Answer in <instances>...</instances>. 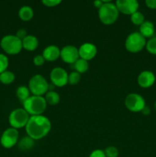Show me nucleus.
Returning <instances> with one entry per match:
<instances>
[{
  "mask_svg": "<svg viewBox=\"0 0 156 157\" xmlns=\"http://www.w3.org/2000/svg\"><path fill=\"white\" fill-rule=\"evenodd\" d=\"M29 118V114L24 108H17L9 114V122L12 128L19 129L25 127Z\"/></svg>",
  "mask_w": 156,
  "mask_h": 157,
  "instance_id": "0eeeda50",
  "label": "nucleus"
},
{
  "mask_svg": "<svg viewBox=\"0 0 156 157\" xmlns=\"http://www.w3.org/2000/svg\"><path fill=\"white\" fill-rule=\"evenodd\" d=\"M30 93L29 88L25 86H20L16 90L17 97L22 103H24L30 97Z\"/></svg>",
  "mask_w": 156,
  "mask_h": 157,
  "instance_id": "4be33fe9",
  "label": "nucleus"
},
{
  "mask_svg": "<svg viewBox=\"0 0 156 157\" xmlns=\"http://www.w3.org/2000/svg\"><path fill=\"white\" fill-rule=\"evenodd\" d=\"M22 48L26 51H35L38 46V40L35 36L32 35H27L22 40Z\"/></svg>",
  "mask_w": 156,
  "mask_h": 157,
  "instance_id": "dca6fc26",
  "label": "nucleus"
},
{
  "mask_svg": "<svg viewBox=\"0 0 156 157\" xmlns=\"http://www.w3.org/2000/svg\"><path fill=\"white\" fill-rule=\"evenodd\" d=\"M35 140L31 138L30 136H25L22 138L21 140L18 142V147L22 151H28L29 150H32L35 146Z\"/></svg>",
  "mask_w": 156,
  "mask_h": 157,
  "instance_id": "a211bd4d",
  "label": "nucleus"
},
{
  "mask_svg": "<svg viewBox=\"0 0 156 157\" xmlns=\"http://www.w3.org/2000/svg\"><path fill=\"white\" fill-rule=\"evenodd\" d=\"M93 4H94V6L96 8H98V9H100L101 7H102V5L104 4L103 1L102 0H96V1L93 2Z\"/></svg>",
  "mask_w": 156,
  "mask_h": 157,
  "instance_id": "72a5a7b5",
  "label": "nucleus"
},
{
  "mask_svg": "<svg viewBox=\"0 0 156 157\" xmlns=\"http://www.w3.org/2000/svg\"><path fill=\"white\" fill-rule=\"evenodd\" d=\"M80 81V74L76 71H73L68 75V83L72 85L78 84Z\"/></svg>",
  "mask_w": 156,
  "mask_h": 157,
  "instance_id": "a878e982",
  "label": "nucleus"
},
{
  "mask_svg": "<svg viewBox=\"0 0 156 157\" xmlns=\"http://www.w3.org/2000/svg\"><path fill=\"white\" fill-rule=\"evenodd\" d=\"M60 57L65 63L73 64L79 59V51L77 48L73 45L64 46L61 50Z\"/></svg>",
  "mask_w": 156,
  "mask_h": 157,
  "instance_id": "9b49d317",
  "label": "nucleus"
},
{
  "mask_svg": "<svg viewBox=\"0 0 156 157\" xmlns=\"http://www.w3.org/2000/svg\"><path fill=\"white\" fill-rule=\"evenodd\" d=\"M16 35L19 39H21V41H22V40L27 36V32H26V30L24 29H21L17 32L16 35Z\"/></svg>",
  "mask_w": 156,
  "mask_h": 157,
  "instance_id": "2f4dec72",
  "label": "nucleus"
},
{
  "mask_svg": "<svg viewBox=\"0 0 156 157\" xmlns=\"http://www.w3.org/2000/svg\"><path fill=\"white\" fill-rule=\"evenodd\" d=\"M146 45V40L140 32H132L127 37L125 42V47L127 51L132 53L141 52Z\"/></svg>",
  "mask_w": 156,
  "mask_h": 157,
  "instance_id": "39448f33",
  "label": "nucleus"
},
{
  "mask_svg": "<svg viewBox=\"0 0 156 157\" xmlns=\"http://www.w3.org/2000/svg\"><path fill=\"white\" fill-rule=\"evenodd\" d=\"M125 105L130 111L139 112L145 107V101L140 94L132 93L125 98Z\"/></svg>",
  "mask_w": 156,
  "mask_h": 157,
  "instance_id": "6e6552de",
  "label": "nucleus"
},
{
  "mask_svg": "<svg viewBox=\"0 0 156 157\" xmlns=\"http://www.w3.org/2000/svg\"><path fill=\"white\" fill-rule=\"evenodd\" d=\"M18 140V131L17 129L8 128L3 132L0 139L2 146L4 148L10 149L17 144Z\"/></svg>",
  "mask_w": 156,
  "mask_h": 157,
  "instance_id": "1a4fd4ad",
  "label": "nucleus"
},
{
  "mask_svg": "<svg viewBox=\"0 0 156 157\" xmlns=\"http://www.w3.org/2000/svg\"><path fill=\"white\" fill-rule=\"evenodd\" d=\"M61 55L59 48L56 45H49L43 51L42 56L44 60L47 61H54L58 59Z\"/></svg>",
  "mask_w": 156,
  "mask_h": 157,
  "instance_id": "2eb2a0df",
  "label": "nucleus"
},
{
  "mask_svg": "<svg viewBox=\"0 0 156 157\" xmlns=\"http://www.w3.org/2000/svg\"><path fill=\"white\" fill-rule=\"evenodd\" d=\"M15 76L14 73L12 71L6 70V71L2 72L0 74V82H2L4 84H9L12 83L15 80Z\"/></svg>",
  "mask_w": 156,
  "mask_h": 157,
  "instance_id": "5701e85b",
  "label": "nucleus"
},
{
  "mask_svg": "<svg viewBox=\"0 0 156 157\" xmlns=\"http://www.w3.org/2000/svg\"><path fill=\"white\" fill-rule=\"evenodd\" d=\"M142 113H143L144 115H148L150 113V112H151V110H150V108L148 107H147L146 105L145 106V107H144L143 109L142 110Z\"/></svg>",
  "mask_w": 156,
  "mask_h": 157,
  "instance_id": "f704fd0d",
  "label": "nucleus"
},
{
  "mask_svg": "<svg viewBox=\"0 0 156 157\" xmlns=\"http://www.w3.org/2000/svg\"><path fill=\"white\" fill-rule=\"evenodd\" d=\"M147 51L152 55H156V37L151 38L146 42Z\"/></svg>",
  "mask_w": 156,
  "mask_h": 157,
  "instance_id": "393cba45",
  "label": "nucleus"
},
{
  "mask_svg": "<svg viewBox=\"0 0 156 157\" xmlns=\"http://www.w3.org/2000/svg\"><path fill=\"white\" fill-rule=\"evenodd\" d=\"M28 88L33 95L42 97L48 90L49 84L42 75H35L29 81Z\"/></svg>",
  "mask_w": 156,
  "mask_h": 157,
  "instance_id": "423d86ee",
  "label": "nucleus"
},
{
  "mask_svg": "<svg viewBox=\"0 0 156 157\" xmlns=\"http://www.w3.org/2000/svg\"><path fill=\"white\" fill-rule=\"evenodd\" d=\"M9 66V58L6 55L0 54V74L6 71Z\"/></svg>",
  "mask_w": 156,
  "mask_h": 157,
  "instance_id": "bb28decb",
  "label": "nucleus"
},
{
  "mask_svg": "<svg viewBox=\"0 0 156 157\" xmlns=\"http://www.w3.org/2000/svg\"><path fill=\"white\" fill-rule=\"evenodd\" d=\"M44 99L47 104L50 105H57L60 101V95L54 90H50L46 93Z\"/></svg>",
  "mask_w": 156,
  "mask_h": 157,
  "instance_id": "412c9836",
  "label": "nucleus"
},
{
  "mask_svg": "<svg viewBox=\"0 0 156 157\" xmlns=\"http://www.w3.org/2000/svg\"><path fill=\"white\" fill-rule=\"evenodd\" d=\"M51 128L49 119L43 115L31 116L25 126L26 133L35 140L42 139L47 136Z\"/></svg>",
  "mask_w": 156,
  "mask_h": 157,
  "instance_id": "f257e3e1",
  "label": "nucleus"
},
{
  "mask_svg": "<svg viewBox=\"0 0 156 157\" xmlns=\"http://www.w3.org/2000/svg\"><path fill=\"white\" fill-rule=\"evenodd\" d=\"M145 4L149 9H156V0H146Z\"/></svg>",
  "mask_w": 156,
  "mask_h": 157,
  "instance_id": "473e14b6",
  "label": "nucleus"
},
{
  "mask_svg": "<svg viewBox=\"0 0 156 157\" xmlns=\"http://www.w3.org/2000/svg\"><path fill=\"white\" fill-rule=\"evenodd\" d=\"M89 157H106V156L104 151L102 150H95L90 153Z\"/></svg>",
  "mask_w": 156,
  "mask_h": 157,
  "instance_id": "7c9ffc66",
  "label": "nucleus"
},
{
  "mask_svg": "<svg viewBox=\"0 0 156 157\" xmlns=\"http://www.w3.org/2000/svg\"><path fill=\"white\" fill-rule=\"evenodd\" d=\"M61 2V0H43L42 3L47 7H54Z\"/></svg>",
  "mask_w": 156,
  "mask_h": 157,
  "instance_id": "c85d7f7f",
  "label": "nucleus"
},
{
  "mask_svg": "<svg viewBox=\"0 0 156 157\" xmlns=\"http://www.w3.org/2000/svg\"><path fill=\"white\" fill-rule=\"evenodd\" d=\"M80 58L86 61L92 60L97 53V48L95 44L92 43H84L78 49Z\"/></svg>",
  "mask_w": 156,
  "mask_h": 157,
  "instance_id": "ddd939ff",
  "label": "nucleus"
},
{
  "mask_svg": "<svg viewBox=\"0 0 156 157\" xmlns=\"http://www.w3.org/2000/svg\"><path fill=\"white\" fill-rule=\"evenodd\" d=\"M154 109H155V110H156V101H155V102H154Z\"/></svg>",
  "mask_w": 156,
  "mask_h": 157,
  "instance_id": "c9c22d12",
  "label": "nucleus"
},
{
  "mask_svg": "<svg viewBox=\"0 0 156 157\" xmlns=\"http://www.w3.org/2000/svg\"><path fill=\"white\" fill-rule=\"evenodd\" d=\"M1 47L9 55H17L23 48L22 41L16 35H8L2 38Z\"/></svg>",
  "mask_w": 156,
  "mask_h": 157,
  "instance_id": "20e7f679",
  "label": "nucleus"
},
{
  "mask_svg": "<svg viewBox=\"0 0 156 157\" xmlns=\"http://www.w3.org/2000/svg\"><path fill=\"white\" fill-rule=\"evenodd\" d=\"M137 81L140 87L143 88H148L154 84L155 81V76L153 72L150 71H144L139 74Z\"/></svg>",
  "mask_w": 156,
  "mask_h": 157,
  "instance_id": "4468645a",
  "label": "nucleus"
},
{
  "mask_svg": "<svg viewBox=\"0 0 156 157\" xmlns=\"http://www.w3.org/2000/svg\"><path fill=\"white\" fill-rule=\"evenodd\" d=\"M44 61H45V60H44V57L41 55H37V56H35L33 59L34 64H35L36 66L43 65L44 63Z\"/></svg>",
  "mask_w": 156,
  "mask_h": 157,
  "instance_id": "c756f323",
  "label": "nucleus"
},
{
  "mask_svg": "<svg viewBox=\"0 0 156 157\" xmlns=\"http://www.w3.org/2000/svg\"><path fill=\"white\" fill-rule=\"evenodd\" d=\"M104 153L106 157H118L119 156V151L115 147H106L104 150Z\"/></svg>",
  "mask_w": 156,
  "mask_h": 157,
  "instance_id": "cd10ccee",
  "label": "nucleus"
},
{
  "mask_svg": "<svg viewBox=\"0 0 156 157\" xmlns=\"http://www.w3.org/2000/svg\"><path fill=\"white\" fill-rule=\"evenodd\" d=\"M131 21L136 25H141L145 21V17L142 12L137 11L131 15Z\"/></svg>",
  "mask_w": 156,
  "mask_h": 157,
  "instance_id": "b1692460",
  "label": "nucleus"
},
{
  "mask_svg": "<svg viewBox=\"0 0 156 157\" xmlns=\"http://www.w3.org/2000/svg\"><path fill=\"white\" fill-rule=\"evenodd\" d=\"M104 4L99 9V20L104 25H112L119 17V10L116 4L110 1H103Z\"/></svg>",
  "mask_w": 156,
  "mask_h": 157,
  "instance_id": "7ed1b4c3",
  "label": "nucleus"
},
{
  "mask_svg": "<svg viewBox=\"0 0 156 157\" xmlns=\"http://www.w3.org/2000/svg\"><path fill=\"white\" fill-rule=\"evenodd\" d=\"M23 107L31 116H38L44 112L47 107V102L41 96H30L24 103Z\"/></svg>",
  "mask_w": 156,
  "mask_h": 157,
  "instance_id": "f03ea898",
  "label": "nucleus"
},
{
  "mask_svg": "<svg viewBox=\"0 0 156 157\" xmlns=\"http://www.w3.org/2000/svg\"><path fill=\"white\" fill-rule=\"evenodd\" d=\"M50 78L52 84L57 87H64L68 83V75L62 67H57L52 69Z\"/></svg>",
  "mask_w": 156,
  "mask_h": 157,
  "instance_id": "9d476101",
  "label": "nucleus"
},
{
  "mask_svg": "<svg viewBox=\"0 0 156 157\" xmlns=\"http://www.w3.org/2000/svg\"><path fill=\"white\" fill-rule=\"evenodd\" d=\"M73 65L75 71L78 72L79 74L85 73L89 68L88 61L82 58H79L74 64H73Z\"/></svg>",
  "mask_w": 156,
  "mask_h": 157,
  "instance_id": "aec40b11",
  "label": "nucleus"
},
{
  "mask_svg": "<svg viewBox=\"0 0 156 157\" xmlns=\"http://www.w3.org/2000/svg\"><path fill=\"white\" fill-rule=\"evenodd\" d=\"M18 15L19 18L23 21H29L32 19L34 16L33 9L28 6H24L18 11Z\"/></svg>",
  "mask_w": 156,
  "mask_h": 157,
  "instance_id": "6ab92c4d",
  "label": "nucleus"
},
{
  "mask_svg": "<svg viewBox=\"0 0 156 157\" xmlns=\"http://www.w3.org/2000/svg\"><path fill=\"white\" fill-rule=\"evenodd\" d=\"M140 34L145 38H151L154 33V25L150 21H145L139 28Z\"/></svg>",
  "mask_w": 156,
  "mask_h": 157,
  "instance_id": "f3484780",
  "label": "nucleus"
},
{
  "mask_svg": "<svg viewBox=\"0 0 156 157\" xmlns=\"http://www.w3.org/2000/svg\"><path fill=\"white\" fill-rule=\"evenodd\" d=\"M116 6L119 12L125 15H132L139 9V2L136 0H118Z\"/></svg>",
  "mask_w": 156,
  "mask_h": 157,
  "instance_id": "f8f14e48",
  "label": "nucleus"
}]
</instances>
